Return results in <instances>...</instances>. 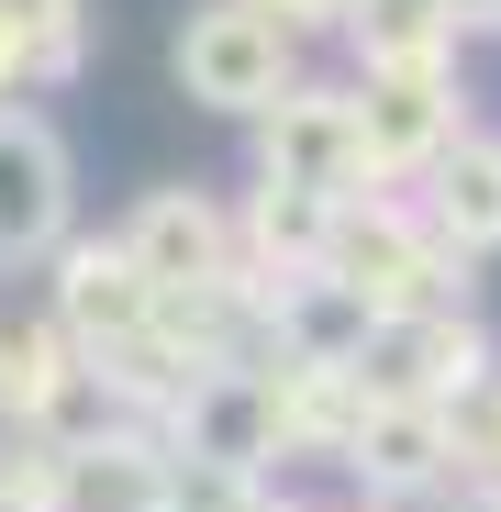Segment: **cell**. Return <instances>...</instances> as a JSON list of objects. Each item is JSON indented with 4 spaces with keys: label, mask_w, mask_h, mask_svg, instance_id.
<instances>
[{
    "label": "cell",
    "mask_w": 501,
    "mask_h": 512,
    "mask_svg": "<svg viewBox=\"0 0 501 512\" xmlns=\"http://www.w3.org/2000/svg\"><path fill=\"white\" fill-rule=\"evenodd\" d=\"M179 78H190V101H212V112H257L268 78H279V34L257 12H201L179 34Z\"/></svg>",
    "instance_id": "cell-1"
},
{
    "label": "cell",
    "mask_w": 501,
    "mask_h": 512,
    "mask_svg": "<svg viewBox=\"0 0 501 512\" xmlns=\"http://www.w3.org/2000/svg\"><path fill=\"white\" fill-rule=\"evenodd\" d=\"M56 212H67V167H56V145L34 134V123H0V245H45L56 234Z\"/></svg>",
    "instance_id": "cell-2"
},
{
    "label": "cell",
    "mask_w": 501,
    "mask_h": 512,
    "mask_svg": "<svg viewBox=\"0 0 501 512\" xmlns=\"http://www.w3.org/2000/svg\"><path fill=\"white\" fill-rule=\"evenodd\" d=\"M134 245H145V268H156V279H190L201 256H212V223H201L190 201H156V212L134 223Z\"/></svg>",
    "instance_id": "cell-3"
},
{
    "label": "cell",
    "mask_w": 501,
    "mask_h": 512,
    "mask_svg": "<svg viewBox=\"0 0 501 512\" xmlns=\"http://www.w3.org/2000/svg\"><path fill=\"white\" fill-rule=\"evenodd\" d=\"M446 223H457V234H501V156H490V145H468V156H457Z\"/></svg>",
    "instance_id": "cell-4"
},
{
    "label": "cell",
    "mask_w": 501,
    "mask_h": 512,
    "mask_svg": "<svg viewBox=\"0 0 501 512\" xmlns=\"http://www.w3.org/2000/svg\"><path fill=\"white\" fill-rule=\"evenodd\" d=\"M424 446H435L424 423H379V435H368V468H379V479H412V468H424Z\"/></svg>",
    "instance_id": "cell-5"
},
{
    "label": "cell",
    "mask_w": 501,
    "mask_h": 512,
    "mask_svg": "<svg viewBox=\"0 0 501 512\" xmlns=\"http://www.w3.org/2000/svg\"><path fill=\"white\" fill-rule=\"evenodd\" d=\"M468 512H501V501H468Z\"/></svg>",
    "instance_id": "cell-6"
}]
</instances>
